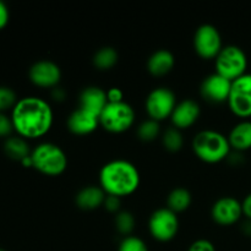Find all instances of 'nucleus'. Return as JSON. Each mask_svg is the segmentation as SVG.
I'll return each mask as SVG.
<instances>
[{"mask_svg": "<svg viewBox=\"0 0 251 251\" xmlns=\"http://www.w3.org/2000/svg\"><path fill=\"white\" fill-rule=\"evenodd\" d=\"M14 130L24 139L44 136L53 125V110L48 102L39 97H25L12 108Z\"/></svg>", "mask_w": 251, "mask_h": 251, "instance_id": "1", "label": "nucleus"}, {"mask_svg": "<svg viewBox=\"0 0 251 251\" xmlns=\"http://www.w3.org/2000/svg\"><path fill=\"white\" fill-rule=\"evenodd\" d=\"M140 173L136 167L125 159H114L100 168V186L107 195L124 198L134 194L140 186Z\"/></svg>", "mask_w": 251, "mask_h": 251, "instance_id": "2", "label": "nucleus"}, {"mask_svg": "<svg viewBox=\"0 0 251 251\" xmlns=\"http://www.w3.org/2000/svg\"><path fill=\"white\" fill-rule=\"evenodd\" d=\"M228 137L215 130H202L193 140V151L205 163L215 164L225 161L230 153Z\"/></svg>", "mask_w": 251, "mask_h": 251, "instance_id": "3", "label": "nucleus"}, {"mask_svg": "<svg viewBox=\"0 0 251 251\" xmlns=\"http://www.w3.org/2000/svg\"><path fill=\"white\" fill-rule=\"evenodd\" d=\"M33 168L48 176H59L68 168V157L61 147L51 142H43L31 152Z\"/></svg>", "mask_w": 251, "mask_h": 251, "instance_id": "4", "label": "nucleus"}, {"mask_svg": "<svg viewBox=\"0 0 251 251\" xmlns=\"http://www.w3.org/2000/svg\"><path fill=\"white\" fill-rule=\"evenodd\" d=\"M216 73L229 81H235L247 74L248 58L242 48L237 46L223 47L215 59Z\"/></svg>", "mask_w": 251, "mask_h": 251, "instance_id": "5", "label": "nucleus"}, {"mask_svg": "<svg viewBox=\"0 0 251 251\" xmlns=\"http://www.w3.org/2000/svg\"><path fill=\"white\" fill-rule=\"evenodd\" d=\"M135 123V110L129 103H108L100 115V125L112 134L127 131Z\"/></svg>", "mask_w": 251, "mask_h": 251, "instance_id": "6", "label": "nucleus"}, {"mask_svg": "<svg viewBox=\"0 0 251 251\" xmlns=\"http://www.w3.org/2000/svg\"><path fill=\"white\" fill-rule=\"evenodd\" d=\"M150 234L161 243H168L176 237L179 230V220L176 213L168 207L158 208L151 215L149 221Z\"/></svg>", "mask_w": 251, "mask_h": 251, "instance_id": "7", "label": "nucleus"}, {"mask_svg": "<svg viewBox=\"0 0 251 251\" xmlns=\"http://www.w3.org/2000/svg\"><path fill=\"white\" fill-rule=\"evenodd\" d=\"M228 107L230 112L243 120L251 118V74H245L232 82Z\"/></svg>", "mask_w": 251, "mask_h": 251, "instance_id": "8", "label": "nucleus"}, {"mask_svg": "<svg viewBox=\"0 0 251 251\" xmlns=\"http://www.w3.org/2000/svg\"><path fill=\"white\" fill-rule=\"evenodd\" d=\"M176 95L167 87L154 88L146 98V112L150 119L162 122L172 117L174 108L176 107Z\"/></svg>", "mask_w": 251, "mask_h": 251, "instance_id": "9", "label": "nucleus"}, {"mask_svg": "<svg viewBox=\"0 0 251 251\" xmlns=\"http://www.w3.org/2000/svg\"><path fill=\"white\" fill-rule=\"evenodd\" d=\"M194 48L198 55L205 60L216 59L222 50V37L212 25H202L199 27L194 36Z\"/></svg>", "mask_w": 251, "mask_h": 251, "instance_id": "10", "label": "nucleus"}, {"mask_svg": "<svg viewBox=\"0 0 251 251\" xmlns=\"http://www.w3.org/2000/svg\"><path fill=\"white\" fill-rule=\"evenodd\" d=\"M211 216L217 225L223 227L235 225L244 216L242 202L232 196L218 199L211 208Z\"/></svg>", "mask_w": 251, "mask_h": 251, "instance_id": "11", "label": "nucleus"}, {"mask_svg": "<svg viewBox=\"0 0 251 251\" xmlns=\"http://www.w3.org/2000/svg\"><path fill=\"white\" fill-rule=\"evenodd\" d=\"M29 80L33 85L43 88H55L60 82V68L54 61L39 60L29 69Z\"/></svg>", "mask_w": 251, "mask_h": 251, "instance_id": "12", "label": "nucleus"}, {"mask_svg": "<svg viewBox=\"0 0 251 251\" xmlns=\"http://www.w3.org/2000/svg\"><path fill=\"white\" fill-rule=\"evenodd\" d=\"M230 88H232V81L216 73L207 76L202 81L200 86V93L203 100L207 102L220 104V103L228 102Z\"/></svg>", "mask_w": 251, "mask_h": 251, "instance_id": "13", "label": "nucleus"}, {"mask_svg": "<svg viewBox=\"0 0 251 251\" xmlns=\"http://www.w3.org/2000/svg\"><path fill=\"white\" fill-rule=\"evenodd\" d=\"M200 113V105L198 102L193 100H181L180 103L176 104L173 113H172V124L179 130L189 129L198 122Z\"/></svg>", "mask_w": 251, "mask_h": 251, "instance_id": "14", "label": "nucleus"}, {"mask_svg": "<svg viewBox=\"0 0 251 251\" xmlns=\"http://www.w3.org/2000/svg\"><path fill=\"white\" fill-rule=\"evenodd\" d=\"M100 126V117L78 107L68 118V129L73 134L83 136L90 135Z\"/></svg>", "mask_w": 251, "mask_h": 251, "instance_id": "15", "label": "nucleus"}, {"mask_svg": "<svg viewBox=\"0 0 251 251\" xmlns=\"http://www.w3.org/2000/svg\"><path fill=\"white\" fill-rule=\"evenodd\" d=\"M78 102H80V108L100 117V113L105 108V105L108 104L107 91L102 90V88L97 87V86L86 87L80 93Z\"/></svg>", "mask_w": 251, "mask_h": 251, "instance_id": "16", "label": "nucleus"}, {"mask_svg": "<svg viewBox=\"0 0 251 251\" xmlns=\"http://www.w3.org/2000/svg\"><path fill=\"white\" fill-rule=\"evenodd\" d=\"M107 194L100 186L88 185L76 194L75 202L78 208L83 211H93L103 206Z\"/></svg>", "mask_w": 251, "mask_h": 251, "instance_id": "17", "label": "nucleus"}, {"mask_svg": "<svg viewBox=\"0 0 251 251\" xmlns=\"http://www.w3.org/2000/svg\"><path fill=\"white\" fill-rule=\"evenodd\" d=\"M176 64L173 53L167 49L156 50L147 60V70L152 76L161 77L171 73Z\"/></svg>", "mask_w": 251, "mask_h": 251, "instance_id": "18", "label": "nucleus"}, {"mask_svg": "<svg viewBox=\"0 0 251 251\" xmlns=\"http://www.w3.org/2000/svg\"><path fill=\"white\" fill-rule=\"evenodd\" d=\"M230 149L237 152H245L251 149V122L242 120L238 123L228 135Z\"/></svg>", "mask_w": 251, "mask_h": 251, "instance_id": "19", "label": "nucleus"}, {"mask_svg": "<svg viewBox=\"0 0 251 251\" xmlns=\"http://www.w3.org/2000/svg\"><path fill=\"white\" fill-rule=\"evenodd\" d=\"M4 151L7 157L14 161L22 162L25 158L31 156V150L26 139L21 136H10L5 140Z\"/></svg>", "mask_w": 251, "mask_h": 251, "instance_id": "20", "label": "nucleus"}, {"mask_svg": "<svg viewBox=\"0 0 251 251\" xmlns=\"http://www.w3.org/2000/svg\"><path fill=\"white\" fill-rule=\"evenodd\" d=\"M191 194L185 188H176L169 193L167 198V207L174 213H180L188 210L191 205Z\"/></svg>", "mask_w": 251, "mask_h": 251, "instance_id": "21", "label": "nucleus"}, {"mask_svg": "<svg viewBox=\"0 0 251 251\" xmlns=\"http://www.w3.org/2000/svg\"><path fill=\"white\" fill-rule=\"evenodd\" d=\"M118 51L113 47H103V48L98 49L96 54L93 55V65L98 69V70H110L114 68L118 63Z\"/></svg>", "mask_w": 251, "mask_h": 251, "instance_id": "22", "label": "nucleus"}, {"mask_svg": "<svg viewBox=\"0 0 251 251\" xmlns=\"http://www.w3.org/2000/svg\"><path fill=\"white\" fill-rule=\"evenodd\" d=\"M162 144H163L164 149L169 152L180 151L184 145L183 134L176 127H168L164 131V134L162 135Z\"/></svg>", "mask_w": 251, "mask_h": 251, "instance_id": "23", "label": "nucleus"}, {"mask_svg": "<svg viewBox=\"0 0 251 251\" xmlns=\"http://www.w3.org/2000/svg\"><path fill=\"white\" fill-rule=\"evenodd\" d=\"M159 132H161L159 123L152 119L145 120L137 127V136L144 142H151L156 140L159 136Z\"/></svg>", "mask_w": 251, "mask_h": 251, "instance_id": "24", "label": "nucleus"}, {"mask_svg": "<svg viewBox=\"0 0 251 251\" xmlns=\"http://www.w3.org/2000/svg\"><path fill=\"white\" fill-rule=\"evenodd\" d=\"M115 227H117L118 232L120 234L129 237L131 235L132 230L135 228V218L134 215L127 211H122V212L117 213L115 217Z\"/></svg>", "mask_w": 251, "mask_h": 251, "instance_id": "25", "label": "nucleus"}, {"mask_svg": "<svg viewBox=\"0 0 251 251\" xmlns=\"http://www.w3.org/2000/svg\"><path fill=\"white\" fill-rule=\"evenodd\" d=\"M118 251H149V248L141 238L129 235L122 240Z\"/></svg>", "mask_w": 251, "mask_h": 251, "instance_id": "26", "label": "nucleus"}, {"mask_svg": "<svg viewBox=\"0 0 251 251\" xmlns=\"http://www.w3.org/2000/svg\"><path fill=\"white\" fill-rule=\"evenodd\" d=\"M16 93L9 87L0 86V113L14 108L16 105Z\"/></svg>", "mask_w": 251, "mask_h": 251, "instance_id": "27", "label": "nucleus"}, {"mask_svg": "<svg viewBox=\"0 0 251 251\" xmlns=\"http://www.w3.org/2000/svg\"><path fill=\"white\" fill-rule=\"evenodd\" d=\"M188 251H217L213 243L207 239H198L189 247Z\"/></svg>", "mask_w": 251, "mask_h": 251, "instance_id": "28", "label": "nucleus"}, {"mask_svg": "<svg viewBox=\"0 0 251 251\" xmlns=\"http://www.w3.org/2000/svg\"><path fill=\"white\" fill-rule=\"evenodd\" d=\"M14 130L11 118H7L4 113H0V137H7Z\"/></svg>", "mask_w": 251, "mask_h": 251, "instance_id": "29", "label": "nucleus"}, {"mask_svg": "<svg viewBox=\"0 0 251 251\" xmlns=\"http://www.w3.org/2000/svg\"><path fill=\"white\" fill-rule=\"evenodd\" d=\"M104 208L109 212L115 213L119 212L120 208V199L117 198V196H112V195H107L105 196L104 203H103Z\"/></svg>", "mask_w": 251, "mask_h": 251, "instance_id": "30", "label": "nucleus"}, {"mask_svg": "<svg viewBox=\"0 0 251 251\" xmlns=\"http://www.w3.org/2000/svg\"><path fill=\"white\" fill-rule=\"evenodd\" d=\"M108 103L124 102V92L118 87H112L107 91Z\"/></svg>", "mask_w": 251, "mask_h": 251, "instance_id": "31", "label": "nucleus"}, {"mask_svg": "<svg viewBox=\"0 0 251 251\" xmlns=\"http://www.w3.org/2000/svg\"><path fill=\"white\" fill-rule=\"evenodd\" d=\"M9 10L7 6L2 1H0V29L6 27L7 22H9Z\"/></svg>", "mask_w": 251, "mask_h": 251, "instance_id": "32", "label": "nucleus"}, {"mask_svg": "<svg viewBox=\"0 0 251 251\" xmlns=\"http://www.w3.org/2000/svg\"><path fill=\"white\" fill-rule=\"evenodd\" d=\"M242 206H243V215L247 217V220L251 221V193L245 196L244 201L242 202Z\"/></svg>", "mask_w": 251, "mask_h": 251, "instance_id": "33", "label": "nucleus"}, {"mask_svg": "<svg viewBox=\"0 0 251 251\" xmlns=\"http://www.w3.org/2000/svg\"><path fill=\"white\" fill-rule=\"evenodd\" d=\"M243 226H244V227H243V232H244V234L251 237V221L248 220Z\"/></svg>", "mask_w": 251, "mask_h": 251, "instance_id": "34", "label": "nucleus"}, {"mask_svg": "<svg viewBox=\"0 0 251 251\" xmlns=\"http://www.w3.org/2000/svg\"><path fill=\"white\" fill-rule=\"evenodd\" d=\"M0 251H5V250L4 249H0Z\"/></svg>", "mask_w": 251, "mask_h": 251, "instance_id": "35", "label": "nucleus"}]
</instances>
